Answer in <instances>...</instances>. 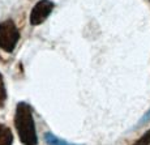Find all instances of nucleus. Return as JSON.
Wrapping results in <instances>:
<instances>
[{"label":"nucleus","mask_w":150,"mask_h":145,"mask_svg":"<svg viewBox=\"0 0 150 145\" xmlns=\"http://www.w3.org/2000/svg\"><path fill=\"white\" fill-rule=\"evenodd\" d=\"M133 145H150V129L148 132L144 133V135L141 136Z\"/></svg>","instance_id":"nucleus-7"},{"label":"nucleus","mask_w":150,"mask_h":145,"mask_svg":"<svg viewBox=\"0 0 150 145\" xmlns=\"http://www.w3.org/2000/svg\"><path fill=\"white\" fill-rule=\"evenodd\" d=\"M54 7H55V4L51 0H39L33 7V9H31L30 24L33 25V26L43 24V22L50 17V14L52 13Z\"/></svg>","instance_id":"nucleus-3"},{"label":"nucleus","mask_w":150,"mask_h":145,"mask_svg":"<svg viewBox=\"0 0 150 145\" xmlns=\"http://www.w3.org/2000/svg\"><path fill=\"white\" fill-rule=\"evenodd\" d=\"M43 137H45V141L47 145H76V144H71V143L62 140V139H59L57 136H55L51 132H46Z\"/></svg>","instance_id":"nucleus-5"},{"label":"nucleus","mask_w":150,"mask_h":145,"mask_svg":"<svg viewBox=\"0 0 150 145\" xmlns=\"http://www.w3.org/2000/svg\"><path fill=\"white\" fill-rule=\"evenodd\" d=\"M20 41V30L13 22L8 18L0 22V48L5 53H13Z\"/></svg>","instance_id":"nucleus-2"},{"label":"nucleus","mask_w":150,"mask_h":145,"mask_svg":"<svg viewBox=\"0 0 150 145\" xmlns=\"http://www.w3.org/2000/svg\"><path fill=\"white\" fill-rule=\"evenodd\" d=\"M14 127L17 135L24 145H38L33 109L26 102H18L14 112Z\"/></svg>","instance_id":"nucleus-1"},{"label":"nucleus","mask_w":150,"mask_h":145,"mask_svg":"<svg viewBox=\"0 0 150 145\" xmlns=\"http://www.w3.org/2000/svg\"><path fill=\"white\" fill-rule=\"evenodd\" d=\"M13 144V133L11 128L5 124L0 123V145H12Z\"/></svg>","instance_id":"nucleus-4"},{"label":"nucleus","mask_w":150,"mask_h":145,"mask_svg":"<svg viewBox=\"0 0 150 145\" xmlns=\"http://www.w3.org/2000/svg\"><path fill=\"white\" fill-rule=\"evenodd\" d=\"M7 97H8V94H7V89H5V85H4V79H3V75L0 73V109L4 107Z\"/></svg>","instance_id":"nucleus-6"},{"label":"nucleus","mask_w":150,"mask_h":145,"mask_svg":"<svg viewBox=\"0 0 150 145\" xmlns=\"http://www.w3.org/2000/svg\"><path fill=\"white\" fill-rule=\"evenodd\" d=\"M150 120V110L148 111V114L145 115L142 119H141V122H140V124H144V123H148V122Z\"/></svg>","instance_id":"nucleus-8"}]
</instances>
